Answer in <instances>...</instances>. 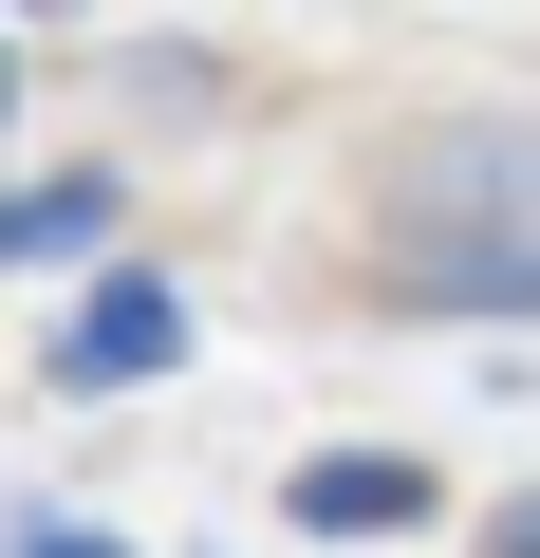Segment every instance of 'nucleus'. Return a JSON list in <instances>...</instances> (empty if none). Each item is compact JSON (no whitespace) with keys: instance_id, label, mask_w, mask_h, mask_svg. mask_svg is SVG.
<instances>
[{"instance_id":"obj_6","label":"nucleus","mask_w":540,"mask_h":558,"mask_svg":"<svg viewBox=\"0 0 540 558\" xmlns=\"http://www.w3.org/2000/svg\"><path fill=\"white\" fill-rule=\"evenodd\" d=\"M484 558H540V502H503V521H484Z\"/></svg>"},{"instance_id":"obj_7","label":"nucleus","mask_w":540,"mask_h":558,"mask_svg":"<svg viewBox=\"0 0 540 558\" xmlns=\"http://www.w3.org/2000/svg\"><path fill=\"white\" fill-rule=\"evenodd\" d=\"M0 94H20V57H0Z\"/></svg>"},{"instance_id":"obj_5","label":"nucleus","mask_w":540,"mask_h":558,"mask_svg":"<svg viewBox=\"0 0 540 558\" xmlns=\"http://www.w3.org/2000/svg\"><path fill=\"white\" fill-rule=\"evenodd\" d=\"M20 558H131V539H94V521H20Z\"/></svg>"},{"instance_id":"obj_2","label":"nucleus","mask_w":540,"mask_h":558,"mask_svg":"<svg viewBox=\"0 0 540 558\" xmlns=\"http://www.w3.org/2000/svg\"><path fill=\"white\" fill-rule=\"evenodd\" d=\"M168 354H187V279H149V260H112L94 299H75V336H57L75 391H149Z\"/></svg>"},{"instance_id":"obj_3","label":"nucleus","mask_w":540,"mask_h":558,"mask_svg":"<svg viewBox=\"0 0 540 558\" xmlns=\"http://www.w3.org/2000/svg\"><path fill=\"white\" fill-rule=\"evenodd\" d=\"M280 521H317V539H410V521H447V484H429L410 447H317V465L280 484Z\"/></svg>"},{"instance_id":"obj_1","label":"nucleus","mask_w":540,"mask_h":558,"mask_svg":"<svg viewBox=\"0 0 540 558\" xmlns=\"http://www.w3.org/2000/svg\"><path fill=\"white\" fill-rule=\"evenodd\" d=\"M392 299H447V317H540V223H392Z\"/></svg>"},{"instance_id":"obj_4","label":"nucleus","mask_w":540,"mask_h":558,"mask_svg":"<svg viewBox=\"0 0 540 558\" xmlns=\"http://www.w3.org/2000/svg\"><path fill=\"white\" fill-rule=\"evenodd\" d=\"M112 242V168H57V186H0V260H94Z\"/></svg>"}]
</instances>
